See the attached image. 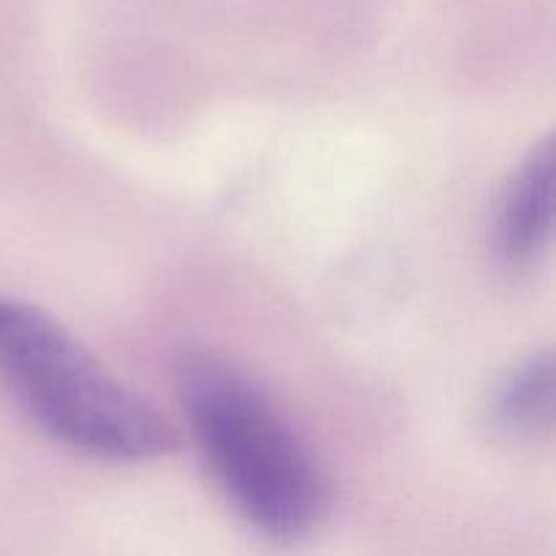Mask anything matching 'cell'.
Listing matches in <instances>:
<instances>
[{
    "instance_id": "2",
    "label": "cell",
    "mask_w": 556,
    "mask_h": 556,
    "mask_svg": "<svg viewBox=\"0 0 556 556\" xmlns=\"http://www.w3.org/2000/svg\"><path fill=\"white\" fill-rule=\"evenodd\" d=\"M0 383L58 443L112 462L157 459L177 448L172 427L106 372L43 309L0 296Z\"/></svg>"
},
{
    "instance_id": "1",
    "label": "cell",
    "mask_w": 556,
    "mask_h": 556,
    "mask_svg": "<svg viewBox=\"0 0 556 556\" xmlns=\"http://www.w3.org/2000/svg\"><path fill=\"white\" fill-rule=\"evenodd\" d=\"M179 394L195 445L239 516L269 541H299L326 514L324 476L302 440L239 369L190 356Z\"/></svg>"
},
{
    "instance_id": "4",
    "label": "cell",
    "mask_w": 556,
    "mask_h": 556,
    "mask_svg": "<svg viewBox=\"0 0 556 556\" xmlns=\"http://www.w3.org/2000/svg\"><path fill=\"white\" fill-rule=\"evenodd\" d=\"M492 429L514 443H532L552 432L554 362L552 353H535L514 369L494 391Z\"/></svg>"
},
{
    "instance_id": "3",
    "label": "cell",
    "mask_w": 556,
    "mask_h": 556,
    "mask_svg": "<svg viewBox=\"0 0 556 556\" xmlns=\"http://www.w3.org/2000/svg\"><path fill=\"white\" fill-rule=\"evenodd\" d=\"M554 144L543 141L510 179L497 212V250L508 266H530L552 239Z\"/></svg>"
}]
</instances>
